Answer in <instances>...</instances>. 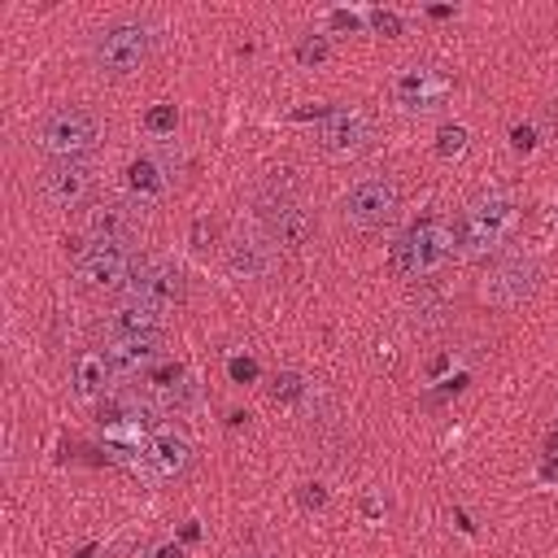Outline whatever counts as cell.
Masks as SVG:
<instances>
[{"mask_svg":"<svg viewBox=\"0 0 558 558\" xmlns=\"http://www.w3.org/2000/svg\"><path fill=\"white\" fill-rule=\"evenodd\" d=\"M458 248V235L445 218L427 214L418 218L414 227H405L397 235V244L388 248V266L401 275V279H427L432 270H440Z\"/></svg>","mask_w":558,"mask_h":558,"instance_id":"1","label":"cell"},{"mask_svg":"<svg viewBox=\"0 0 558 558\" xmlns=\"http://www.w3.org/2000/svg\"><path fill=\"white\" fill-rule=\"evenodd\" d=\"M257 222L275 244L301 248L314 235V209L296 179H270L257 196Z\"/></svg>","mask_w":558,"mask_h":558,"instance_id":"2","label":"cell"},{"mask_svg":"<svg viewBox=\"0 0 558 558\" xmlns=\"http://www.w3.org/2000/svg\"><path fill=\"white\" fill-rule=\"evenodd\" d=\"M514 227H519V201L514 196H506V192L480 196L458 218V231H453L458 235V253L462 257H488L510 240Z\"/></svg>","mask_w":558,"mask_h":558,"instance_id":"3","label":"cell"},{"mask_svg":"<svg viewBox=\"0 0 558 558\" xmlns=\"http://www.w3.org/2000/svg\"><path fill=\"white\" fill-rule=\"evenodd\" d=\"M148 52H153V31L140 17H118L92 35V65L109 78L140 70L148 61Z\"/></svg>","mask_w":558,"mask_h":558,"instance_id":"4","label":"cell"},{"mask_svg":"<svg viewBox=\"0 0 558 558\" xmlns=\"http://www.w3.org/2000/svg\"><path fill=\"white\" fill-rule=\"evenodd\" d=\"M35 144L52 161H74V157H83V153H92L100 144V118L92 109H83V105H61V109L39 118Z\"/></svg>","mask_w":558,"mask_h":558,"instance_id":"5","label":"cell"},{"mask_svg":"<svg viewBox=\"0 0 558 558\" xmlns=\"http://www.w3.org/2000/svg\"><path fill=\"white\" fill-rule=\"evenodd\" d=\"M397 209H401V187L388 174H366V179L349 183V192L340 196V222L349 231H362V235L392 222Z\"/></svg>","mask_w":558,"mask_h":558,"instance_id":"6","label":"cell"},{"mask_svg":"<svg viewBox=\"0 0 558 558\" xmlns=\"http://www.w3.org/2000/svg\"><path fill=\"white\" fill-rule=\"evenodd\" d=\"M536 279H541V266H536L532 253H506L488 266L484 283H480V296L497 310H510V305H523L536 292Z\"/></svg>","mask_w":558,"mask_h":558,"instance_id":"7","label":"cell"},{"mask_svg":"<svg viewBox=\"0 0 558 558\" xmlns=\"http://www.w3.org/2000/svg\"><path fill=\"white\" fill-rule=\"evenodd\" d=\"M375 140V118L362 105H331L318 126V144L331 157H353Z\"/></svg>","mask_w":558,"mask_h":558,"instance_id":"8","label":"cell"},{"mask_svg":"<svg viewBox=\"0 0 558 558\" xmlns=\"http://www.w3.org/2000/svg\"><path fill=\"white\" fill-rule=\"evenodd\" d=\"M222 266L231 279H244V283H262L279 270V244L266 235V231H235L222 248Z\"/></svg>","mask_w":558,"mask_h":558,"instance_id":"9","label":"cell"},{"mask_svg":"<svg viewBox=\"0 0 558 558\" xmlns=\"http://www.w3.org/2000/svg\"><path fill=\"white\" fill-rule=\"evenodd\" d=\"M144 209L148 205H140V201H100V205L83 209V222L78 227H83V235L92 244H126V240L140 235Z\"/></svg>","mask_w":558,"mask_h":558,"instance_id":"10","label":"cell"},{"mask_svg":"<svg viewBox=\"0 0 558 558\" xmlns=\"http://www.w3.org/2000/svg\"><path fill=\"white\" fill-rule=\"evenodd\" d=\"M131 296L135 301H148L157 310H170L183 301L187 283H183V270L170 262V257H135V270H131Z\"/></svg>","mask_w":558,"mask_h":558,"instance_id":"11","label":"cell"},{"mask_svg":"<svg viewBox=\"0 0 558 558\" xmlns=\"http://www.w3.org/2000/svg\"><path fill=\"white\" fill-rule=\"evenodd\" d=\"M96 187V166L87 157H74V161H48L44 174H39V196L57 209H74L92 196Z\"/></svg>","mask_w":558,"mask_h":558,"instance_id":"12","label":"cell"},{"mask_svg":"<svg viewBox=\"0 0 558 558\" xmlns=\"http://www.w3.org/2000/svg\"><path fill=\"white\" fill-rule=\"evenodd\" d=\"M131 270H135V257L126 253V244H87L78 253V279L87 288H122L131 283Z\"/></svg>","mask_w":558,"mask_h":558,"instance_id":"13","label":"cell"},{"mask_svg":"<svg viewBox=\"0 0 558 558\" xmlns=\"http://www.w3.org/2000/svg\"><path fill=\"white\" fill-rule=\"evenodd\" d=\"M166 331V310L148 305V301H122L105 314V336L109 340H161Z\"/></svg>","mask_w":558,"mask_h":558,"instance_id":"14","label":"cell"},{"mask_svg":"<svg viewBox=\"0 0 558 558\" xmlns=\"http://www.w3.org/2000/svg\"><path fill=\"white\" fill-rule=\"evenodd\" d=\"M135 462H140V471H144L148 480H174V475L187 471L192 445H187L183 436H174V432H153V436L144 440V449H140Z\"/></svg>","mask_w":558,"mask_h":558,"instance_id":"15","label":"cell"},{"mask_svg":"<svg viewBox=\"0 0 558 558\" xmlns=\"http://www.w3.org/2000/svg\"><path fill=\"white\" fill-rule=\"evenodd\" d=\"M445 92H449V83H445L436 70H405V74L392 83L397 105H401V109H410V113L436 109V105L445 100Z\"/></svg>","mask_w":558,"mask_h":558,"instance_id":"16","label":"cell"},{"mask_svg":"<svg viewBox=\"0 0 558 558\" xmlns=\"http://www.w3.org/2000/svg\"><path fill=\"white\" fill-rule=\"evenodd\" d=\"M170 183H174V179H170V170H166L153 153H144V157H135V161L126 166V187H131V196H135L140 205L161 201Z\"/></svg>","mask_w":558,"mask_h":558,"instance_id":"17","label":"cell"},{"mask_svg":"<svg viewBox=\"0 0 558 558\" xmlns=\"http://www.w3.org/2000/svg\"><path fill=\"white\" fill-rule=\"evenodd\" d=\"M157 357H161V340H109L105 344V362L113 375H135L153 366Z\"/></svg>","mask_w":558,"mask_h":558,"instance_id":"18","label":"cell"},{"mask_svg":"<svg viewBox=\"0 0 558 558\" xmlns=\"http://www.w3.org/2000/svg\"><path fill=\"white\" fill-rule=\"evenodd\" d=\"M105 384H109V362H105V353H83V357L74 362V392L92 401V397L105 392Z\"/></svg>","mask_w":558,"mask_h":558,"instance_id":"19","label":"cell"},{"mask_svg":"<svg viewBox=\"0 0 558 558\" xmlns=\"http://www.w3.org/2000/svg\"><path fill=\"white\" fill-rule=\"evenodd\" d=\"M436 153H440V157H462V153H466V126L445 122L440 135H436Z\"/></svg>","mask_w":558,"mask_h":558,"instance_id":"20","label":"cell"},{"mask_svg":"<svg viewBox=\"0 0 558 558\" xmlns=\"http://www.w3.org/2000/svg\"><path fill=\"white\" fill-rule=\"evenodd\" d=\"M174 122H179L174 105H157V109H148V118H144V126H148V131H157V135H170V131H174Z\"/></svg>","mask_w":558,"mask_h":558,"instance_id":"21","label":"cell"},{"mask_svg":"<svg viewBox=\"0 0 558 558\" xmlns=\"http://www.w3.org/2000/svg\"><path fill=\"white\" fill-rule=\"evenodd\" d=\"M301 392H305V384H301V375H292V371L275 375V384H270V397H279V401H296Z\"/></svg>","mask_w":558,"mask_h":558,"instance_id":"22","label":"cell"},{"mask_svg":"<svg viewBox=\"0 0 558 558\" xmlns=\"http://www.w3.org/2000/svg\"><path fill=\"white\" fill-rule=\"evenodd\" d=\"M327 57V39L323 35H305L301 44H296V61L301 65H314V61H323Z\"/></svg>","mask_w":558,"mask_h":558,"instance_id":"23","label":"cell"},{"mask_svg":"<svg viewBox=\"0 0 558 558\" xmlns=\"http://www.w3.org/2000/svg\"><path fill=\"white\" fill-rule=\"evenodd\" d=\"M371 22H375V31H384V35H401V17H397V13L375 9V13H371Z\"/></svg>","mask_w":558,"mask_h":558,"instance_id":"24","label":"cell"},{"mask_svg":"<svg viewBox=\"0 0 558 558\" xmlns=\"http://www.w3.org/2000/svg\"><path fill=\"white\" fill-rule=\"evenodd\" d=\"M253 375H257V366L248 357H231V379H253Z\"/></svg>","mask_w":558,"mask_h":558,"instance_id":"25","label":"cell"},{"mask_svg":"<svg viewBox=\"0 0 558 558\" xmlns=\"http://www.w3.org/2000/svg\"><path fill=\"white\" fill-rule=\"evenodd\" d=\"M357 22H362V17H357V13H349V9H336V13H331V26H340V31H353Z\"/></svg>","mask_w":558,"mask_h":558,"instance_id":"26","label":"cell"},{"mask_svg":"<svg viewBox=\"0 0 558 558\" xmlns=\"http://www.w3.org/2000/svg\"><path fill=\"white\" fill-rule=\"evenodd\" d=\"M148 558H183V554H179V545H153Z\"/></svg>","mask_w":558,"mask_h":558,"instance_id":"27","label":"cell"},{"mask_svg":"<svg viewBox=\"0 0 558 558\" xmlns=\"http://www.w3.org/2000/svg\"><path fill=\"white\" fill-rule=\"evenodd\" d=\"M301 501H305V506H323V493H318V484H305Z\"/></svg>","mask_w":558,"mask_h":558,"instance_id":"28","label":"cell"},{"mask_svg":"<svg viewBox=\"0 0 558 558\" xmlns=\"http://www.w3.org/2000/svg\"><path fill=\"white\" fill-rule=\"evenodd\" d=\"M514 148H532V131L527 126H514Z\"/></svg>","mask_w":558,"mask_h":558,"instance_id":"29","label":"cell"}]
</instances>
